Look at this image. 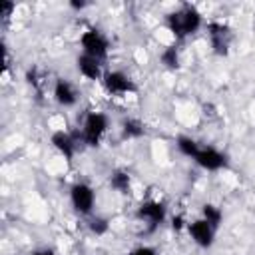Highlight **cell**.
I'll return each instance as SVG.
<instances>
[{
    "label": "cell",
    "instance_id": "3957f363",
    "mask_svg": "<svg viewBox=\"0 0 255 255\" xmlns=\"http://www.w3.org/2000/svg\"><path fill=\"white\" fill-rule=\"evenodd\" d=\"M80 44H82V54H88L100 62L108 56V50H110V40L98 28H88L80 36Z\"/></svg>",
    "mask_w": 255,
    "mask_h": 255
},
{
    "label": "cell",
    "instance_id": "9c48e42d",
    "mask_svg": "<svg viewBox=\"0 0 255 255\" xmlns=\"http://www.w3.org/2000/svg\"><path fill=\"white\" fill-rule=\"evenodd\" d=\"M187 231H189V235H191V239H193L195 245L207 249V247L213 245V241H215V231H217V229H215L213 225H209L203 217H199V219H195V221H191V223L187 225Z\"/></svg>",
    "mask_w": 255,
    "mask_h": 255
},
{
    "label": "cell",
    "instance_id": "277c9868",
    "mask_svg": "<svg viewBox=\"0 0 255 255\" xmlns=\"http://www.w3.org/2000/svg\"><path fill=\"white\" fill-rule=\"evenodd\" d=\"M70 201H72V207L80 213V215H88L92 213L94 209V203H96V191L90 183L86 181H78L70 187Z\"/></svg>",
    "mask_w": 255,
    "mask_h": 255
},
{
    "label": "cell",
    "instance_id": "ba28073f",
    "mask_svg": "<svg viewBox=\"0 0 255 255\" xmlns=\"http://www.w3.org/2000/svg\"><path fill=\"white\" fill-rule=\"evenodd\" d=\"M193 161H195L199 167L207 169V171H219V169H225V167L229 165L227 155H225L223 151L211 147V145L199 147V151H197V155L193 157Z\"/></svg>",
    "mask_w": 255,
    "mask_h": 255
},
{
    "label": "cell",
    "instance_id": "8992f818",
    "mask_svg": "<svg viewBox=\"0 0 255 255\" xmlns=\"http://www.w3.org/2000/svg\"><path fill=\"white\" fill-rule=\"evenodd\" d=\"M102 82H104L106 92L112 94V96H126V94L135 92V84H133V80H131L128 74L120 72V70L106 72L104 78H102Z\"/></svg>",
    "mask_w": 255,
    "mask_h": 255
},
{
    "label": "cell",
    "instance_id": "5bb4252c",
    "mask_svg": "<svg viewBox=\"0 0 255 255\" xmlns=\"http://www.w3.org/2000/svg\"><path fill=\"white\" fill-rule=\"evenodd\" d=\"M110 185H112V189H116L120 193H128L129 185H131V177L126 169H114L110 173Z\"/></svg>",
    "mask_w": 255,
    "mask_h": 255
},
{
    "label": "cell",
    "instance_id": "7c38bea8",
    "mask_svg": "<svg viewBox=\"0 0 255 255\" xmlns=\"http://www.w3.org/2000/svg\"><path fill=\"white\" fill-rule=\"evenodd\" d=\"M76 66H78V72L88 80H102L104 78L102 62L88 56V54H80L78 60H76Z\"/></svg>",
    "mask_w": 255,
    "mask_h": 255
},
{
    "label": "cell",
    "instance_id": "4fadbf2b",
    "mask_svg": "<svg viewBox=\"0 0 255 255\" xmlns=\"http://www.w3.org/2000/svg\"><path fill=\"white\" fill-rule=\"evenodd\" d=\"M145 135V126L137 118H128L122 122V137L124 139H139Z\"/></svg>",
    "mask_w": 255,
    "mask_h": 255
},
{
    "label": "cell",
    "instance_id": "2e32d148",
    "mask_svg": "<svg viewBox=\"0 0 255 255\" xmlns=\"http://www.w3.org/2000/svg\"><path fill=\"white\" fill-rule=\"evenodd\" d=\"M201 217L209 223V225H213L215 229L221 225V221H223V211L217 207V205H213V203H205L203 207H201Z\"/></svg>",
    "mask_w": 255,
    "mask_h": 255
},
{
    "label": "cell",
    "instance_id": "603a6c76",
    "mask_svg": "<svg viewBox=\"0 0 255 255\" xmlns=\"http://www.w3.org/2000/svg\"><path fill=\"white\" fill-rule=\"evenodd\" d=\"M70 6H72V8H76V10H82V8H86V6H88V2H70Z\"/></svg>",
    "mask_w": 255,
    "mask_h": 255
},
{
    "label": "cell",
    "instance_id": "6da1fadb",
    "mask_svg": "<svg viewBox=\"0 0 255 255\" xmlns=\"http://www.w3.org/2000/svg\"><path fill=\"white\" fill-rule=\"evenodd\" d=\"M165 24H167L169 32H171L177 40H183V38L195 34V32L201 28V14H199V10H197L195 6L183 4V6L177 8L175 12L167 14Z\"/></svg>",
    "mask_w": 255,
    "mask_h": 255
},
{
    "label": "cell",
    "instance_id": "30bf717a",
    "mask_svg": "<svg viewBox=\"0 0 255 255\" xmlns=\"http://www.w3.org/2000/svg\"><path fill=\"white\" fill-rule=\"evenodd\" d=\"M78 139L82 141V133L78 135V133H70V131H64V129L54 131L52 137H50L52 145H54L68 161H72V157H74V153H76V149H78Z\"/></svg>",
    "mask_w": 255,
    "mask_h": 255
},
{
    "label": "cell",
    "instance_id": "e0dca14e",
    "mask_svg": "<svg viewBox=\"0 0 255 255\" xmlns=\"http://www.w3.org/2000/svg\"><path fill=\"white\" fill-rule=\"evenodd\" d=\"M159 60L167 70H177L179 68V52H177V48L175 46L163 48V52L159 54Z\"/></svg>",
    "mask_w": 255,
    "mask_h": 255
},
{
    "label": "cell",
    "instance_id": "44dd1931",
    "mask_svg": "<svg viewBox=\"0 0 255 255\" xmlns=\"http://www.w3.org/2000/svg\"><path fill=\"white\" fill-rule=\"evenodd\" d=\"M183 225H185V223H183V217H181V215H177V217H173V219H171V227H173L175 231H179Z\"/></svg>",
    "mask_w": 255,
    "mask_h": 255
},
{
    "label": "cell",
    "instance_id": "ac0fdd59",
    "mask_svg": "<svg viewBox=\"0 0 255 255\" xmlns=\"http://www.w3.org/2000/svg\"><path fill=\"white\" fill-rule=\"evenodd\" d=\"M88 225H90V231L96 233V235H104V233H108V229H110V221H108L106 217H100V215L92 217Z\"/></svg>",
    "mask_w": 255,
    "mask_h": 255
},
{
    "label": "cell",
    "instance_id": "5b68a950",
    "mask_svg": "<svg viewBox=\"0 0 255 255\" xmlns=\"http://www.w3.org/2000/svg\"><path fill=\"white\" fill-rule=\"evenodd\" d=\"M207 36H209V44L213 48V52L217 56H227L231 40H233V32L227 24L223 22H209L207 26Z\"/></svg>",
    "mask_w": 255,
    "mask_h": 255
},
{
    "label": "cell",
    "instance_id": "52a82bcc",
    "mask_svg": "<svg viewBox=\"0 0 255 255\" xmlns=\"http://www.w3.org/2000/svg\"><path fill=\"white\" fill-rule=\"evenodd\" d=\"M135 217H137L139 221H145L147 233H151V231H153L157 225H161V221L165 219V205H163L161 201H151V199H147V201H143V203L137 207Z\"/></svg>",
    "mask_w": 255,
    "mask_h": 255
},
{
    "label": "cell",
    "instance_id": "7402d4cb",
    "mask_svg": "<svg viewBox=\"0 0 255 255\" xmlns=\"http://www.w3.org/2000/svg\"><path fill=\"white\" fill-rule=\"evenodd\" d=\"M30 255H56V251H52V249L44 247V249H36V251H32Z\"/></svg>",
    "mask_w": 255,
    "mask_h": 255
},
{
    "label": "cell",
    "instance_id": "d6986e66",
    "mask_svg": "<svg viewBox=\"0 0 255 255\" xmlns=\"http://www.w3.org/2000/svg\"><path fill=\"white\" fill-rule=\"evenodd\" d=\"M14 8H16V4H14V2H0V16H2V20H4V22L10 18V14L14 12Z\"/></svg>",
    "mask_w": 255,
    "mask_h": 255
},
{
    "label": "cell",
    "instance_id": "8fae6325",
    "mask_svg": "<svg viewBox=\"0 0 255 255\" xmlns=\"http://www.w3.org/2000/svg\"><path fill=\"white\" fill-rule=\"evenodd\" d=\"M54 100L60 106H64V108L76 106V102H78V90H76V86L70 80H66V78H58L54 82Z\"/></svg>",
    "mask_w": 255,
    "mask_h": 255
},
{
    "label": "cell",
    "instance_id": "7a4b0ae2",
    "mask_svg": "<svg viewBox=\"0 0 255 255\" xmlns=\"http://www.w3.org/2000/svg\"><path fill=\"white\" fill-rule=\"evenodd\" d=\"M106 131H108V116L102 112H90L82 126V143L94 147L102 141Z\"/></svg>",
    "mask_w": 255,
    "mask_h": 255
},
{
    "label": "cell",
    "instance_id": "ffe728a7",
    "mask_svg": "<svg viewBox=\"0 0 255 255\" xmlns=\"http://www.w3.org/2000/svg\"><path fill=\"white\" fill-rule=\"evenodd\" d=\"M126 255H157V251H155L153 247H149V245H141V247L131 249V251L126 253Z\"/></svg>",
    "mask_w": 255,
    "mask_h": 255
},
{
    "label": "cell",
    "instance_id": "9a60e30c",
    "mask_svg": "<svg viewBox=\"0 0 255 255\" xmlns=\"http://www.w3.org/2000/svg\"><path fill=\"white\" fill-rule=\"evenodd\" d=\"M175 145H177V149L185 155V157H195L197 155V151H199V143L193 139V137H189V135H179L177 139H175Z\"/></svg>",
    "mask_w": 255,
    "mask_h": 255
}]
</instances>
